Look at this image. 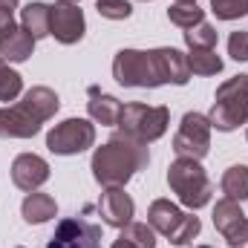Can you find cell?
<instances>
[{"mask_svg":"<svg viewBox=\"0 0 248 248\" xmlns=\"http://www.w3.org/2000/svg\"><path fill=\"white\" fill-rule=\"evenodd\" d=\"M211 12L217 15V20L248 17V0H211Z\"/></svg>","mask_w":248,"mask_h":248,"instance_id":"cell-25","label":"cell"},{"mask_svg":"<svg viewBox=\"0 0 248 248\" xmlns=\"http://www.w3.org/2000/svg\"><path fill=\"white\" fill-rule=\"evenodd\" d=\"M61 107V98L49 87H32L17 104L0 107V139H32L41 133Z\"/></svg>","mask_w":248,"mask_h":248,"instance_id":"cell-3","label":"cell"},{"mask_svg":"<svg viewBox=\"0 0 248 248\" xmlns=\"http://www.w3.org/2000/svg\"><path fill=\"white\" fill-rule=\"evenodd\" d=\"M222 193L225 199H234V202H246L248 199V165H231L225 173H222Z\"/></svg>","mask_w":248,"mask_h":248,"instance_id":"cell-20","label":"cell"},{"mask_svg":"<svg viewBox=\"0 0 248 248\" xmlns=\"http://www.w3.org/2000/svg\"><path fill=\"white\" fill-rule=\"evenodd\" d=\"M110 248H156V231L147 222H130Z\"/></svg>","mask_w":248,"mask_h":248,"instance_id":"cell-19","label":"cell"},{"mask_svg":"<svg viewBox=\"0 0 248 248\" xmlns=\"http://www.w3.org/2000/svg\"><path fill=\"white\" fill-rule=\"evenodd\" d=\"M46 248H101V225L84 217H66L55 225Z\"/></svg>","mask_w":248,"mask_h":248,"instance_id":"cell-10","label":"cell"},{"mask_svg":"<svg viewBox=\"0 0 248 248\" xmlns=\"http://www.w3.org/2000/svg\"><path fill=\"white\" fill-rule=\"evenodd\" d=\"M228 55L234 61H248V32L246 29L231 32V38H228Z\"/></svg>","mask_w":248,"mask_h":248,"instance_id":"cell-27","label":"cell"},{"mask_svg":"<svg viewBox=\"0 0 248 248\" xmlns=\"http://www.w3.org/2000/svg\"><path fill=\"white\" fill-rule=\"evenodd\" d=\"M168 185L187 211H199L211 202L214 185L196 159H176L168 168Z\"/></svg>","mask_w":248,"mask_h":248,"instance_id":"cell-6","label":"cell"},{"mask_svg":"<svg viewBox=\"0 0 248 248\" xmlns=\"http://www.w3.org/2000/svg\"><path fill=\"white\" fill-rule=\"evenodd\" d=\"M170 124V110L165 104L150 107V104H124L119 116V136H127L141 144H153L168 133Z\"/></svg>","mask_w":248,"mask_h":248,"instance_id":"cell-7","label":"cell"},{"mask_svg":"<svg viewBox=\"0 0 248 248\" xmlns=\"http://www.w3.org/2000/svg\"><path fill=\"white\" fill-rule=\"evenodd\" d=\"M246 136H248V133H246Z\"/></svg>","mask_w":248,"mask_h":248,"instance_id":"cell-34","label":"cell"},{"mask_svg":"<svg viewBox=\"0 0 248 248\" xmlns=\"http://www.w3.org/2000/svg\"><path fill=\"white\" fill-rule=\"evenodd\" d=\"M87 113L90 119L101 127H116L119 124V116H122V101L110 93H104L101 87H87Z\"/></svg>","mask_w":248,"mask_h":248,"instance_id":"cell-16","label":"cell"},{"mask_svg":"<svg viewBox=\"0 0 248 248\" xmlns=\"http://www.w3.org/2000/svg\"><path fill=\"white\" fill-rule=\"evenodd\" d=\"M17 248H23V246H17Z\"/></svg>","mask_w":248,"mask_h":248,"instance_id":"cell-33","label":"cell"},{"mask_svg":"<svg viewBox=\"0 0 248 248\" xmlns=\"http://www.w3.org/2000/svg\"><path fill=\"white\" fill-rule=\"evenodd\" d=\"M214 225L231 248H248V217L243 214L240 202L222 196L214 205Z\"/></svg>","mask_w":248,"mask_h":248,"instance_id":"cell-12","label":"cell"},{"mask_svg":"<svg viewBox=\"0 0 248 248\" xmlns=\"http://www.w3.org/2000/svg\"><path fill=\"white\" fill-rule=\"evenodd\" d=\"M23 93V78L0 58V101H15Z\"/></svg>","mask_w":248,"mask_h":248,"instance_id":"cell-24","label":"cell"},{"mask_svg":"<svg viewBox=\"0 0 248 248\" xmlns=\"http://www.w3.org/2000/svg\"><path fill=\"white\" fill-rule=\"evenodd\" d=\"M113 78L130 90H156L165 84L185 87L190 81V66L185 52L173 46L119 49L113 58Z\"/></svg>","mask_w":248,"mask_h":248,"instance_id":"cell-1","label":"cell"},{"mask_svg":"<svg viewBox=\"0 0 248 248\" xmlns=\"http://www.w3.org/2000/svg\"><path fill=\"white\" fill-rule=\"evenodd\" d=\"M20 214H23V219H26L29 225H44V222H49V219L58 214V202H55L49 193L32 190V193H26V199H23V205H20Z\"/></svg>","mask_w":248,"mask_h":248,"instance_id":"cell-17","label":"cell"},{"mask_svg":"<svg viewBox=\"0 0 248 248\" xmlns=\"http://www.w3.org/2000/svg\"><path fill=\"white\" fill-rule=\"evenodd\" d=\"M49 3H29V6H23V12H20V26L35 38V41H41V38H46L49 35Z\"/></svg>","mask_w":248,"mask_h":248,"instance_id":"cell-18","label":"cell"},{"mask_svg":"<svg viewBox=\"0 0 248 248\" xmlns=\"http://www.w3.org/2000/svg\"><path fill=\"white\" fill-rule=\"evenodd\" d=\"M95 9H98V15L107 17V20H127V17L133 15L130 0H98Z\"/></svg>","mask_w":248,"mask_h":248,"instance_id":"cell-26","label":"cell"},{"mask_svg":"<svg viewBox=\"0 0 248 248\" xmlns=\"http://www.w3.org/2000/svg\"><path fill=\"white\" fill-rule=\"evenodd\" d=\"M168 17H170L173 26H179V29H190V26H196V23L205 20V12H202L196 3H173V6L168 9Z\"/></svg>","mask_w":248,"mask_h":248,"instance_id":"cell-22","label":"cell"},{"mask_svg":"<svg viewBox=\"0 0 248 248\" xmlns=\"http://www.w3.org/2000/svg\"><path fill=\"white\" fill-rule=\"evenodd\" d=\"M150 165V150L141 141H133L127 136H113L101 147H95L90 170L93 179L101 187H124L139 170Z\"/></svg>","mask_w":248,"mask_h":248,"instance_id":"cell-2","label":"cell"},{"mask_svg":"<svg viewBox=\"0 0 248 248\" xmlns=\"http://www.w3.org/2000/svg\"><path fill=\"white\" fill-rule=\"evenodd\" d=\"M141 3H147V0H141Z\"/></svg>","mask_w":248,"mask_h":248,"instance_id":"cell-31","label":"cell"},{"mask_svg":"<svg viewBox=\"0 0 248 248\" xmlns=\"http://www.w3.org/2000/svg\"><path fill=\"white\" fill-rule=\"evenodd\" d=\"M72 3H78V0H72Z\"/></svg>","mask_w":248,"mask_h":248,"instance_id":"cell-32","label":"cell"},{"mask_svg":"<svg viewBox=\"0 0 248 248\" xmlns=\"http://www.w3.org/2000/svg\"><path fill=\"white\" fill-rule=\"evenodd\" d=\"M187 66H190V75H217L222 72V58L217 55V49H190Z\"/></svg>","mask_w":248,"mask_h":248,"instance_id":"cell-21","label":"cell"},{"mask_svg":"<svg viewBox=\"0 0 248 248\" xmlns=\"http://www.w3.org/2000/svg\"><path fill=\"white\" fill-rule=\"evenodd\" d=\"M176 3H196V0H176Z\"/></svg>","mask_w":248,"mask_h":248,"instance_id":"cell-29","label":"cell"},{"mask_svg":"<svg viewBox=\"0 0 248 248\" xmlns=\"http://www.w3.org/2000/svg\"><path fill=\"white\" fill-rule=\"evenodd\" d=\"M49 179V162L38 153H20L15 162H12V182L15 187L32 193Z\"/></svg>","mask_w":248,"mask_h":248,"instance_id":"cell-14","label":"cell"},{"mask_svg":"<svg viewBox=\"0 0 248 248\" xmlns=\"http://www.w3.org/2000/svg\"><path fill=\"white\" fill-rule=\"evenodd\" d=\"M84 32H87V20H84V12L78 9V3L55 0L49 9V35L63 46H72L84 38Z\"/></svg>","mask_w":248,"mask_h":248,"instance_id":"cell-11","label":"cell"},{"mask_svg":"<svg viewBox=\"0 0 248 248\" xmlns=\"http://www.w3.org/2000/svg\"><path fill=\"white\" fill-rule=\"evenodd\" d=\"M95 144V124L87 119H66L46 133V147L55 156H78Z\"/></svg>","mask_w":248,"mask_h":248,"instance_id":"cell-8","label":"cell"},{"mask_svg":"<svg viewBox=\"0 0 248 248\" xmlns=\"http://www.w3.org/2000/svg\"><path fill=\"white\" fill-rule=\"evenodd\" d=\"M196 248H211V246H196Z\"/></svg>","mask_w":248,"mask_h":248,"instance_id":"cell-30","label":"cell"},{"mask_svg":"<svg viewBox=\"0 0 248 248\" xmlns=\"http://www.w3.org/2000/svg\"><path fill=\"white\" fill-rule=\"evenodd\" d=\"M211 122L202 113H185L182 124L173 136V153L176 159H205L211 150Z\"/></svg>","mask_w":248,"mask_h":248,"instance_id":"cell-9","label":"cell"},{"mask_svg":"<svg viewBox=\"0 0 248 248\" xmlns=\"http://www.w3.org/2000/svg\"><path fill=\"white\" fill-rule=\"evenodd\" d=\"M208 122L219 133H231L248 122V75H234L217 87Z\"/></svg>","mask_w":248,"mask_h":248,"instance_id":"cell-4","label":"cell"},{"mask_svg":"<svg viewBox=\"0 0 248 248\" xmlns=\"http://www.w3.org/2000/svg\"><path fill=\"white\" fill-rule=\"evenodd\" d=\"M217 29L208 23V20H202V23H196V26H190L185 29V44L187 49H214L217 46Z\"/></svg>","mask_w":248,"mask_h":248,"instance_id":"cell-23","label":"cell"},{"mask_svg":"<svg viewBox=\"0 0 248 248\" xmlns=\"http://www.w3.org/2000/svg\"><path fill=\"white\" fill-rule=\"evenodd\" d=\"M15 9H17V0H0V12H9V15H15Z\"/></svg>","mask_w":248,"mask_h":248,"instance_id":"cell-28","label":"cell"},{"mask_svg":"<svg viewBox=\"0 0 248 248\" xmlns=\"http://www.w3.org/2000/svg\"><path fill=\"white\" fill-rule=\"evenodd\" d=\"M98 217L113 228H124L136 217V202L130 199V193L124 187H104V193L98 199Z\"/></svg>","mask_w":248,"mask_h":248,"instance_id":"cell-13","label":"cell"},{"mask_svg":"<svg viewBox=\"0 0 248 248\" xmlns=\"http://www.w3.org/2000/svg\"><path fill=\"white\" fill-rule=\"evenodd\" d=\"M147 225L156 234H162L170 246H190L199 237V231H202L199 217L185 214L170 199H153L150 202V208H147Z\"/></svg>","mask_w":248,"mask_h":248,"instance_id":"cell-5","label":"cell"},{"mask_svg":"<svg viewBox=\"0 0 248 248\" xmlns=\"http://www.w3.org/2000/svg\"><path fill=\"white\" fill-rule=\"evenodd\" d=\"M35 52V38L17 26V23H9L0 29V58L12 63H23L29 61V55Z\"/></svg>","mask_w":248,"mask_h":248,"instance_id":"cell-15","label":"cell"}]
</instances>
